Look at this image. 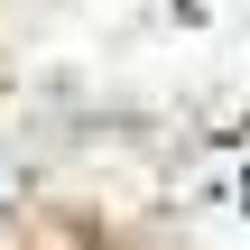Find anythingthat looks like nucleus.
Segmentation results:
<instances>
[{"label": "nucleus", "mask_w": 250, "mask_h": 250, "mask_svg": "<svg viewBox=\"0 0 250 250\" xmlns=\"http://www.w3.org/2000/svg\"><path fill=\"white\" fill-rule=\"evenodd\" d=\"M241 195H250V186H241Z\"/></svg>", "instance_id": "obj_1"}]
</instances>
